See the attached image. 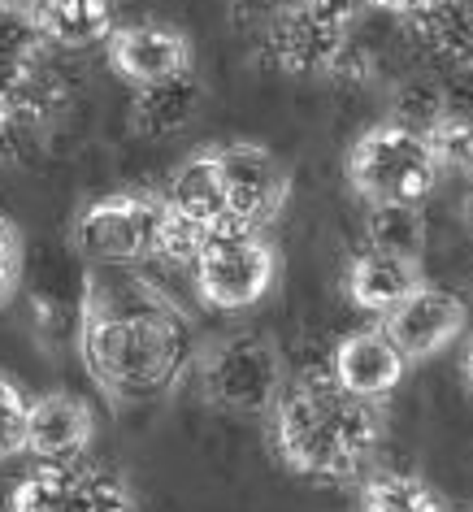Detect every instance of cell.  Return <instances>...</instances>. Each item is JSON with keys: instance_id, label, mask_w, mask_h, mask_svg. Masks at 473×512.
I'll use <instances>...</instances> for the list:
<instances>
[{"instance_id": "f1b7e54d", "label": "cell", "mask_w": 473, "mask_h": 512, "mask_svg": "<svg viewBox=\"0 0 473 512\" xmlns=\"http://www.w3.org/2000/svg\"><path fill=\"white\" fill-rule=\"evenodd\" d=\"M465 222L473 226V191H469V200H465Z\"/></svg>"}, {"instance_id": "7c38bea8", "label": "cell", "mask_w": 473, "mask_h": 512, "mask_svg": "<svg viewBox=\"0 0 473 512\" xmlns=\"http://www.w3.org/2000/svg\"><path fill=\"white\" fill-rule=\"evenodd\" d=\"M408 365L413 361L395 348L382 326L352 330V335H343L335 343V352H330V374H335L339 387H348L352 395H361V400H378V404L404 382Z\"/></svg>"}, {"instance_id": "5b68a950", "label": "cell", "mask_w": 473, "mask_h": 512, "mask_svg": "<svg viewBox=\"0 0 473 512\" xmlns=\"http://www.w3.org/2000/svg\"><path fill=\"white\" fill-rule=\"evenodd\" d=\"M278 278V252L257 226L222 222L209 230L204 252L191 270L200 300L217 313H244L270 296Z\"/></svg>"}, {"instance_id": "484cf974", "label": "cell", "mask_w": 473, "mask_h": 512, "mask_svg": "<svg viewBox=\"0 0 473 512\" xmlns=\"http://www.w3.org/2000/svg\"><path fill=\"white\" fill-rule=\"evenodd\" d=\"M22 230L14 226V217L0 213V300H9L18 291V278H22Z\"/></svg>"}, {"instance_id": "52a82bcc", "label": "cell", "mask_w": 473, "mask_h": 512, "mask_svg": "<svg viewBox=\"0 0 473 512\" xmlns=\"http://www.w3.org/2000/svg\"><path fill=\"white\" fill-rule=\"evenodd\" d=\"M352 18L322 0H291L261 27V66L278 74H335L348 53Z\"/></svg>"}, {"instance_id": "4fadbf2b", "label": "cell", "mask_w": 473, "mask_h": 512, "mask_svg": "<svg viewBox=\"0 0 473 512\" xmlns=\"http://www.w3.org/2000/svg\"><path fill=\"white\" fill-rule=\"evenodd\" d=\"M96 439V413L92 404L70 391H48L31 400V426H27V456L40 465H70L83 460Z\"/></svg>"}, {"instance_id": "ffe728a7", "label": "cell", "mask_w": 473, "mask_h": 512, "mask_svg": "<svg viewBox=\"0 0 473 512\" xmlns=\"http://www.w3.org/2000/svg\"><path fill=\"white\" fill-rule=\"evenodd\" d=\"M365 239L378 252L421 261V252H426V217H421V204H369Z\"/></svg>"}, {"instance_id": "7a4b0ae2", "label": "cell", "mask_w": 473, "mask_h": 512, "mask_svg": "<svg viewBox=\"0 0 473 512\" xmlns=\"http://www.w3.org/2000/svg\"><path fill=\"white\" fill-rule=\"evenodd\" d=\"M382 408L339 387L326 369H300L287 378L270 413V447L291 473L313 482L365 478L382 447Z\"/></svg>"}, {"instance_id": "30bf717a", "label": "cell", "mask_w": 473, "mask_h": 512, "mask_svg": "<svg viewBox=\"0 0 473 512\" xmlns=\"http://www.w3.org/2000/svg\"><path fill=\"white\" fill-rule=\"evenodd\" d=\"M378 326L387 330L391 343L408 356V361H430V356L447 352L460 335H465L469 309L456 291H447L439 283H421L400 309L378 317Z\"/></svg>"}, {"instance_id": "83f0119b", "label": "cell", "mask_w": 473, "mask_h": 512, "mask_svg": "<svg viewBox=\"0 0 473 512\" xmlns=\"http://www.w3.org/2000/svg\"><path fill=\"white\" fill-rule=\"evenodd\" d=\"M465 387L473 391V343H469V352H465Z\"/></svg>"}, {"instance_id": "ba28073f", "label": "cell", "mask_w": 473, "mask_h": 512, "mask_svg": "<svg viewBox=\"0 0 473 512\" xmlns=\"http://www.w3.org/2000/svg\"><path fill=\"white\" fill-rule=\"evenodd\" d=\"M9 512H135L131 482L105 460L40 465L14 486Z\"/></svg>"}, {"instance_id": "44dd1931", "label": "cell", "mask_w": 473, "mask_h": 512, "mask_svg": "<svg viewBox=\"0 0 473 512\" xmlns=\"http://www.w3.org/2000/svg\"><path fill=\"white\" fill-rule=\"evenodd\" d=\"M48 48V35L35 18L31 0H0V57L27 61V66H40Z\"/></svg>"}, {"instance_id": "8992f818", "label": "cell", "mask_w": 473, "mask_h": 512, "mask_svg": "<svg viewBox=\"0 0 473 512\" xmlns=\"http://www.w3.org/2000/svg\"><path fill=\"white\" fill-rule=\"evenodd\" d=\"M165 196L152 191H113L92 200L74 217L70 243L92 270H139L157 256Z\"/></svg>"}, {"instance_id": "9a60e30c", "label": "cell", "mask_w": 473, "mask_h": 512, "mask_svg": "<svg viewBox=\"0 0 473 512\" xmlns=\"http://www.w3.org/2000/svg\"><path fill=\"white\" fill-rule=\"evenodd\" d=\"M200 100H204V83H200L196 70L174 74V79H165V83L135 87V96H131V126H135V135H148V139L178 135L191 118H196Z\"/></svg>"}, {"instance_id": "d4e9b609", "label": "cell", "mask_w": 473, "mask_h": 512, "mask_svg": "<svg viewBox=\"0 0 473 512\" xmlns=\"http://www.w3.org/2000/svg\"><path fill=\"white\" fill-rule=\"evenodd\" d=\"M443 113H447L443 92H434L430 83H404L400 92H395V118H391V122L413 126V131L426 135L430 126L443 118Z\"/></svg>"}, {"instance_id": "7402d4cb", "label": "cell", "mask_w": 473, "mask_h": 512, "mask_svg": "<svg viewBox=\"0 0 473 512\" xmlns=\"http://www.w3.org/2000/svg\"><path fill=\"white\" fill-rule=\"evenodd\" d=\"M204 239H209V226L196 222V217H187L183 209H174V204L165 200L161 230H157V256H152V261L174 265V270H196Z\"/></svg>"}, {"instance_id": "3957f363", "label": "cell", "mask_w": 473, "mask_h": 512, "mask_svg": "<svg viewBox=\"0 0 473 512\" xmlns=\"http://www.w3.org/2000/svg\"><path fill=\"white\" fill-rule=\"evenodd\" d=\"M348 187L365 204H421L439 187L430 139L400 122H378L348 148Z\"/></svg>"}, {"instance_id": "5bb4252c", "label": "cell", "mask_w": 473, "mask_h": 512, "mask_svg": "<svg viewBox=\"0 0 473 512\" xmlns=\"http://www.w3.org/2000/svg\"><path fill=\"white\" fill-rule=\"evenodd\" d=\"M421 283H426L421 261H413V256H395V252H378V248L356 252L348 261V274H343L348 300L374 317H387L391 309H400Z\"/></svg>"}, {"instance_id": "603a6c76", "label": "cell", "mask_w": 473, "mask_h": 512, "mask_svg": "<svg viewBox=\"0 0 473 512\" xmlns=\"http://www.w3.org/2000/svg\"><path fill=\"white\" fill-rule=\"evenodd\" d=\"M426 139L443 174H473V113L447 109L426 131Z\"/></svg>"}, {"instance_id": "e0dca14e", "label": "cell", "mask_w": 473, "mask_h": 512, "mask_svg": "<svg viewBox=\"0 0 473 512\" xmlns=\"http://www.w3.org/2000/svg\"><path fill=\"white\" fill-rule=\"evenodd\" d=\"M165 200H170L174 209H183L187 217L204 222L209 230L230 222L222 170H217V148H196V152H191V157L174 170L170 187H165Z\"/></svg>"}, {"instance_id": "2e32d148", "label": "cell", "mask_w": 473, "mask_h": 512, "mask_svg": "<svg viewBox=\"0 0 473 512\" xmlns=\"http://www.w3.org/2000/svg\"><path fill=\"white\" fill-rule=\"evenodd\" d=\"M35 18L48 35V48H96L118 31L113 0H31Z\"/></svg>"}, {"instance_id": "d6986e66", "label": "cell", "mask_w": 473, "mask_h": 512, "mask_svg": "<svg viewBox=\"0 0 473 512\" xmlns=\"http://www.w3.org/2000/svg\"><path fill=\"white\" fill-rule=\"evenodd\" d=\"M361 512H443V495L417 473L374 469L361 482Z\"/></svg>"}, {"instance_id": "ac0fdd59", "label": "cell", "mask_w": 473, "mask_h": 512, "mask_svg": "<svg viewBox=\"0 0 473 512\" xmlns=\"http://www.w3.org/2000/svg\"><path fill=\"white\" fill-rule=\"evenodd\" d=\"M408 31L443 61L473 57V0H430L426 14L408 22Z\"/></svg>"}, {"instance_id": "9c48e42d", "label": "cell", "mask_w": 473, "mask_h": 512, "mask_svg": "<svg viewBox=\"0 0 473 512\" xmlns=\"http://www.w3.org/2000/svg\"><path fill=\"white\" fill-rule=\"evenodd\" d=\"M217 170H222L230 222L257 226V230L278 222V213L287 209V196H291V174L270 148L248 144V139L217 144Z\"/></svg>"}, {"instance_id": "6da1fadb", "label": "cell", "mask_w": 473, "mask_h": 512, "mask_svg": "<svg viewBox=\"0 0 473 512\" xmlns=\"http://www.w3.org/2000/svg\"><path fill=\"white\" fill-rule=\"evenodd\" d=\"M79 356L109 400H161L196 361V335L174 296L139 270H92L79 300Z\"/></svg>"}, {"instance_id": "277c9868", "label": "cell", "mask_w": 473, "mask_h": 512, "mask_svg": "<svg viewBox=\"0 0 473 512\" xmlns=\"http://www.w3.org/2000/svg\"><path fill=\"white\" fill-rule=\"evenodd\" d=\"M287 387L283 348L261 330H235L200 356V391L230 417H270Z\"/></svg>"}, {"instance_id": "8fae6325", "label": "cell", "mask_w": 473, "mask_h": 512, "mask_svg": "<svg viewBox=\"0 0 473 512\" xmlns=\"http://www.w3.org/2000/svg\"><path fill=\"white\" fill-rule=\"evenodd\" d=\"M109 66L131 87H148L196 70V53H191L187 31L170 27V22H131V27L113 31Z\"/></svg>"}, {"instance_id": "cb8c5ba5", "label": "cell", "mask_w": 473, "mask_h": 512, "mask_svg": "<svg viewBox=\"0 0 473 512\" xmlns=\"http://www.w3.org/2000/svg\"><path fill=\"white\" fill-rule=\"evenodd\" d=\"M27 426H31V400L18 382L0 378V460L27 452Z\"/></svg>"}, {"instance_id": "4316f807", "label": "cell", "mask_w": 473, "mask_h": 512, "mask_svg": "<svg viewBox=\"0 0 473 512\" xmlns=\"http://www.w3.org/2000/svg\"><path fill=\"white\" fill-rule=\"evenodd\" d=\"M369 9H382V14L400 18L404 27H408V22H413L417 14H426V9H430V0H369Z\"/></svg>"}]
</instances>
